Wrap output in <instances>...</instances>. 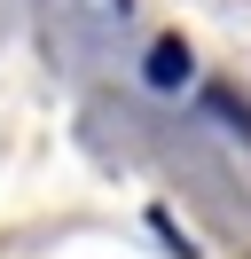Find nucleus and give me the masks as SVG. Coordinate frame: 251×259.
<instances>
[{"mask_svg": "<svg viewBox=\"0 0 251 259\" xmlns=\"http://www.w3.org/2000/svg\"><path fill=\"white\" fill-rule=\"evenodd\" d=\"M188 79V48H181V39H157V48H149V87H181Z\"/></svg>", "mask_w": 251, "mask_h": 259, "instance_id": "f257e3e1", "label": "nucleus"}]
</instances>
